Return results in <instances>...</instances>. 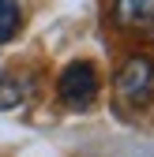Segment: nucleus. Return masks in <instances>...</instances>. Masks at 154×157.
I'll return each instance as SVG.
<instances>
[{
	"mask_svg": "<svg viewBox=\"0 0 154 157\" xmlns=\"http://www.w3.org/2000/svg\"><path fill=\"white\" fill-rule=\"evenodd\" d=\"M113 86H117V97L120 105L128 109H147L154 101V60L150 56H128L120 64L117 78H113Z\"/></svg>",
	"mask_w": 154,
	"mask_h": 157,
	"instance_id": "1",
	"label": "nucleus"
},
{
	"mask_svg": "<svg viewBox=\"0 0 154 157\" xmlns=\"http://www.w3.org/2000/svg\"><path fill=\"white\" fill-rule=\"evenodd\" d=\"M60 101L71 112H83L98 101V71L90 60H71L60 71Z\"/></svg>",
	"mask_w": 154,
	"mask_h": 157,
	"instance_id": "2",
	"label": "nucleus"
},
{
	"mask_svg": "<svg viewBox=\"0 0 154 157\" xmlns=\"http://www.w3.org/2000/svg\"><path fill=\"white\" fill-rule=\"evenodd\" d=\"M109 15L128 34H154V0H113Z\"/></svg>",
	"mask_w": 154,
	"mask_h": 157,
	"instance_id": "3",
	"label": "nucleus"
},
{
	"mask_svg": "<svg viewBox=\"0 0 154 157\" xmlns=\"http://www.w3.org/2000/svg\"><path fill=\"white\" fill-rule=\"evenodd\" d=\"M26 97H30V78L26 75H15V71L0 75V112L26 105Z\"/></svg>",
	"mask_w": 154,
	"mask_h": 157,
	"instance_id": "4",
	"label": "nucleus"
},
{
	"mask_svg": "<svg viewBox=\"0 0 154 157\" xmlns=\"http://www.w3.org/2000/svg\"><path fill=\"white\" fill-rule=\"evenodd\" d=\"M19 23H23V11H19V0H0V45H8Z\"/></svg>",
	"mask_w": 154,
	"mask_h": 157,
	"instance_id": "5",
	"label": "nucleus"
}]
</instances>
